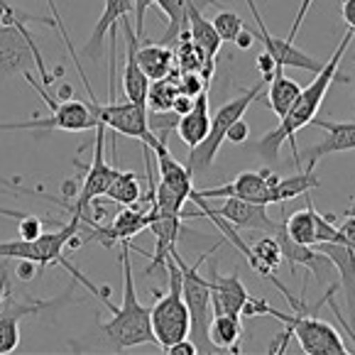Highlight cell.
Returning <instances> with one entry per match:
<instances>
[{
    "mask_svg": "<svg viewBox=\"0 0 355 355\" xmlns=\"http://www.w3.org/2000/svg\"><path fill=\"white\" fill-rule=\"evenodd\" d=\"M279 182V177L272 169H257V172H243L233 179V182L223 184V187L216 189H196L201 199H245V201H255V204H272V189Z\"/></svg>",
    "mask_w": 355,
    "mask_h": 355,
    "instance_id": "cell-12",
    "label": "cell"
},
{
    "mask_svg": "<svg viewBox=\"0 0 355 355\" xmlns=\"http://www.w3.org/2000/svg\"><path fill=\"white\" fill-rule=\"evenodd\" d=\"M302 94V86L294 81V78L284 76V69L277 67L270 78V91H267V101H270V108L275 110L279 121L289 113V108L294 105L297 96Z\"/></svg>",
    "mask_w": 355,
    "mask_h": 355,
    "instance_id": "cell-27",
    "label": "cell"
},
{
    "mask_svg": "<svg viewBox=\"0 0 355 355\" xmlns=\"http://www.w3.org/2000/svg\"><path fill=\"white\" fill-rule=\"evenodd\" d=\"M150 220H152V214L150 211H142V209H135V206H123L121 214H115V218L110 220L108 225H103L101 220H81V225H89V233L86 238L81 235V245L84 243H101L105 248H113L115 243H128L130 238H135L137 233H142L145 228H150ZM81 233V230H78Z\"/></svg>",
    "mask_w": 355,
    "mask_h": 355,
    "instance_id": "cell-11",
    "label": "cell"
},
{
    "mask_svg": "<svg viewBox=\"0 0 355 355\" xmlns=\"http://www.w3.org/2000/svg\"><path fill=\"white\" fill-rule=\"evenodd\" d=\"M206 3H216V0H206Z\"/></svg>",
    "mask_w": 355,
    "mask_h": 355,
    "instance_id": "cell-49",
    "label": "cell"
},
{
    "mask_svg": "<svg viewBox=\"0 0 355 355\" xmlns=\"http://www.w3.org/2000/svg\"><path fill=\"white\" fill-rule=\"evenodd\" d=\"M216 250H218V245L211 248L209 252H204L193 265H187L177 250L169 252L174 257V262H177V267L182 270V297L189 309V324H191L189 326V338L196 343L199 353H220L209 338V324L211 316H214V309H211V284L209 277L201 275V262Z\"/></svg>",
    "mask_w": 355,
    "mask_h": 355,
    "instance_id": "cell-5",
    "label": "cell"
},
{
    "mask_svg": "<svg viewBox=\"0 0 355 355\" xmlns=\"http://www.w3.org/2000/svg\"><path fill=\"white\" fill-rule=\"evenodd\" d=\"M211 130V113H209V89L201 91L193 101V108L189 113L179 115V123H177V135L184 145L196 147Z\"/></svg>",
    "mask_w": 355,
    "mask_h": 355,
    "instance_id": "cell-23",
    "label": "cell"
},
{
    "mask_svg": "<svg viewBox=\"0 0 355 355\" xmlns=\"http://www.w3.org/2000/svg\"><path fill=\"white\" fill-rule=\"evenodd\" d=\"M42 233H44L42 218H37V216H32V214H27L25 218H20V238L35 241V238H40Z\"/></svg>",
    "mask_w": 355,
    "mask_h": 355,
    "instance_id": "cell-36",
    "label": "cell"
},
{
    "mask_svg": "<svg viewBox=\"0 0 355 355\" xmlns=\"http://www.w3.org/2000/svg\"><path fill=\"white\" fill-rule=\"evenodd\" d=\"M132 8H135V3H132V0H105L103 12H101V17L96 20L94 30H91L89 42L84 44L86 57L94 59V62H101V59H103V40H105V35L110 32V27L118 25V22H121L125 15H130Z\"/></svg>",
    "mask_w": 355,
    "mask_h": 355,
    "instance_id": "cell-22",
    "label": "cell"
},
{
    "mask_svg": "<svg viewBox=\"0 0 355 355\" xmlns=\"http://www.w3.org/2000/svg\"><path fill=\"white\" fill-rule=\"evenodd\" d=\"M248 135H250V128H248L245 118H241V121H235L233 125L228 128V132H225V140L233 142V145H241V142L248 140Z\"/></svg>",
    "mask_w": 355,
    "mask_h": 355,
    "instance_id": "cell-39",
    "label": "cell"
},
{
    "mask_svg": "<svg viewBox=\"0 0 355 355\" xmlns=\"http://www.w3.org/2000/svg\"><path fill=\"white\" fill-rule=\"evenodd\" d=\"M27 81L37 89V94L42 96V101H47L52 113L49 115H35L32 121H20V123H6L0 121V130H37V132H49V130H67V132H84V130H96L98 121H96L94 110L89 103L81 101H54L52 96L44 94V89L37 84L32 73H25Z\"/></svg>",
    "mask_w": 355,
    "mask_h": 355,
    "instance_id": "cell-8",
    "label": "cell"
},
{
    "mask_svg": "<svg viewBox=\"0 0 355 355\" xmlns=\"http://www.w3.org/2000/svg\"><path fill=\"white\" fill-rule=\"evenodd\" d=\"M257 69H260V73L262 76L267 78V81H270L272 78V73H275V69H277V64H275V59L270 57V54H260V57H257Z\"/></svg>",
    "mask_w": 355,
    "mask_h": 355,
    "instance_id": "cell-43",
    "label": "cell"
},
{
    "mask_svg": "<svg viewBox=\"0 0 355 355\" xmlns=\"http://www.w3.org/2000/svg\"><path fill=\"white\" fill-rule=\"evenodd\" d=\"M311 123L316 128H321V130H326V137L319 145L306 147L304 155H299V157H306V169L316 167L321 157H329L334 152L355 150V123H334V121H319V118H313Z\"/></svg>",
    "mask_w": 355,
    "mask_h": 355,
    "instance_id": "cell-20",
    "label": "cell"
},
{
    "mask_svg": "<svg viewBox=\"0 0 355 355\" xmlns=\"http://www.w3.org/2000/svg\"><path fill=\"white\" fill-rule=\"evenodd\" d=\"M321 182L319 177L313 174V169H304V172L294 174V177L279 179L272 189V204H284L289 199H299V196H306L309 191L319 189Z\"/></svg>",
    "mask_w": 355,
    "mask_h": 355,
    "instance_id": "cell-28",
    "label": "cell"
},
{
    "mask_svg": "<svg viewBox=\"0 0 355 355\" xmlns=\"http://www.w3.org/2000/svg\"><path fill=\"white\" fill-rule=\"evenodd\" d=\"M211 22H214L216 32H218V37L223 40V42H235V37L241 35L243 27H245L241 20V15L233 10H220Z\"/></svg>",
    "mask_w": 355,
    "mask_h": 355,
    "instance_id": "cell-34",
    "label": "cell"
},
{
    "mask_svg": "<svg viewBox=\"0 0 355 355\" xmlns=\"http://www.w3.org/2000/svg\"><path fill=\"white\" fill-rule=\"evenodd\" d=\"M284 230L292 241L304 243V245H313L316 243V223H313V201L306 196V209L294 211L292 216H287L284 220Z\"/></svg>",
    "mask_w": 355,
    "mask_h": 355,
    "instance_id": "cell-32",
    "label": "cell"
},
{
    "mask_svg": "<svg viewBox=\"0 0 355 355\" xmlns=\"http://www.w3.org/2000/svg\"><path fill=\"white\" fill-rule=\"evenodd\" d=\"M252 42H255V35H252V32H248L245 27H243L241 35L235 37V44H238L241 49H250V47H252Z\"/></svg>",
    "mask_w": 355,
    "mask_h": 355,
    "instance_id": "cell-46",
    "label": "cell"
},
{
    "mask_svg": "<svg viewBox=\"0 0 355 355\" xmlns=\"http://www.w3.org/2000/svg\"><path fill=\"white\" fill-rule=\"evenodd\" d=\"M248 262H250L252 270H255L257 275H262V277H267V279L275 277L272 272L277 270L279 262H282V250H279L277 238H275V235H272V238H260V241L250 248Z\"/></svg>",
    "mask_w": 355,
    "mask_h": 355,
    "instance_id": "cell-29",
    "label": "cell"
},
{
    "mask_svg": "<svg viewBox=\"0 0 355 355\" xmlns=\"http://www.w3.org/2000/svg\"><path fill=\"white\" fill-rule=\"evenodd\" d=\"M177 84H179V94H187L191 98H196L201 91L209 89V84H206L199 71H179Z\"/></svg>",
    "mask_w": 355,
    "mask_h": 355,
    "instance_id": "cell-35",
    "label": "cell"
},
{
    "mask_svg": "<svg viewBox=\"0 0 355 355\" xmlns=\"http://www.w3.org/2000/svg\"><path fill=\"white\" fill-rule=\"evenodd\" d=\"M91 110H94L96 121L103 128H110L113 132H121V135L135 137L142 145L155 147L157 135L150 130L147 125V108L145 105H137L132 101H123V103H115V101H108V103H101L98 98L89 101Z\"/></svg>",
    "mask_w": 355,
    "mask_h": 355,
    "instance_id": "cell-9",
    "label": "cell"
},
{
    "mask_svg": "<svg viewBox=\"0 0 355 355\" xmlns=\"http://www.w3.org/2000/svg\"><path fill=\"white\" fill-rule=\"evenodd\" d=\"M267 84H270V81L262 76L260 81L252 86V89H248L245 94H241L238 98L228 101V103L220 105V108L216 110V115H211L209 135H206L196 147H191V150H189V157H187L189 172H191V174H204L206 169L214 164L220 145L225 142V132H228V128L233 125L235 121H241L243 115H245V110L250 108L252 101H257V96L265 91Z\"/></svg>",
    "mask_w": 355,
    "mask_h": 355,
    "instance_id": "cell-7",
    "label": "cell"
},
{
    "mask_svg": "<svg viewBox=\"0 0 355 355\" xmlns=\"http://www.w3.org/2000/svg\"><path fill=\"white\" fill-rule=\"evenodd\" d=\"M164 353L167 355H196L199 350H196V343H193L191 338H182V340H177V343L169 345Z\"/></svg>",
    "mask_w": 355,
    "mask_h": 355,
    "instance_id": "cell-41",
    "label": "cell"
},
{
    "mask_svg": "<svg viewBox=\"0 0 355 355\" xmlns=\"http://www.w3.org/2000/svg\"><path fill=\"white\" fill-rule=\"evenodd\" d=\"M123 35H125V69H123V91L125 98L132 101L137 105L147 108V89H150V78L145 76V71L137 64V47H140V37L135 35L130 15H125L121 20Z\"/></svg>",
    "mask_w": 355,
    "mask_h": 355,
    "instance_id": "cell-18",
    "label": "cell"
},
{
    "mask_svg": "<svg viewBox=\"0 0 355 355\" xmlns=\"http://www.w3.org/2000/svg\"><path fill=\"white\" fill-rule=\"evenodd\" d=\"M0 216H6V218H15V220H20V218H25V211H15V209H3L0 206Z\"/></svg>",
    "mask_w": 355,
    "mask_h": 355,
    "instance_id": "cell-48",
    "label": "cell"
},
{
    "mask_svg": "<svg viewBox=\"0 0 355 355\" xmlns=\"http://www.w3.org/2000/svg\"><path fill=\"white\" fill-rule=\"evenodd\" d=\"M150 214H152V220H150V230L155 233V252L150 255V265H147L145 275H152L157 267H164L167 262V255L172 250H177V243L184 233V216H174V214H162V211H157L155 206L150 204Z\"/></svg>",
    "mask_w": 355,
    "mask_h": 355,
    "instance_id": "cell-19",
    "label": "cell"
},
{
    "mask_svg": "<svg viewBox=\"0 0 355 355\" xmlns=\"http://www.w3.org/2000/svg\"><path fill=\"white\" fill-rule=\"evenodd\" d=\"M164 270L169 275V289L157 294L155 306L150 309L152 334L157 338V345L167 350L172 343L182 338H189V309L182 297V270L177 267L172 255H167Z\"/></svg>",
    "mask_w": 355,
    "mask_h": 355,
    "instance_id": "cell-6",
    "label": "cell"
},
{
    "mask_svg": "<svg viewBox=\"0 0 355 355\" xmlns=\"http://www.w3.org/2000/svg\"><path fill=\"white\" fill-rule=\"evenodd\" d=\"M243 316H272L287 324V334L297 338L302 353L306 355H345L348 348L340 340V334L326 321L309 316V311H294L284 313L279 309L270 306L265 299L250 297L243 306Z\"/></svg>",
    "mask_w": 355,
    "mask_h": 355,
    "instance_id": "cell-3",
    "label": "cell"
},
{
    "mask_svg": "<svg viewBox=\"0 0 355 355\" xmlns=\"http://www.w3.org/2000/svg\"><path fill=\"white\" fill-rule=\"evenodd\" d=\"M179 69H174L169 76L150 81V89H147V108L150 113H162V110H172V103L179 94Z\"/></svg>",
    "mask_w": 355,
    "mask_h": 355,
    "instance_id": "cell-31",
    "label": "cell"
},
{
    "mask_svg": "<svg viewBox=\"0 0 355 355\" xmlns=\"http://www.w3.org/2000/svg\"><path fill=\"white\" fill-rule=\"evenodd\" d=\"M311 3L313 0H302V6H299V10H297V17H294V25L287 35V42L294 44V40H297V35H299V27H302V22H304V17H306L309 8H311Z\"/></svg>",
    "mask_w": 355,
    "mask_h": 355,
    "instance_id": "cell-40",
    "label": "cell"
},
{
    "mask_svg": "<svg viewBox=\"0 0 355 355\" xmlns=\"http://www.w3.org/2000/svg\"><path fill=\"white\" fill-rule=\"evenodd\" d=\"M275 238H277L279 250H282V260H287L289 265H292V270L297 265H302L316 277V282H321V284L338 282V270H336V265L331 262V257L326 255V252L316 250L313 245H304V243L292 241L282 223H279Z\"/></svg>",
    "mask_w": 355,
    "mask_h": 355,
    "instance_id": "cell-13",
    "label": "cell"
},
{
    "mask_svg": "<svg viewBox=\"0 0 355 355\" xmlns=\"http://www.w3.org/2000/svg\"><path fill=\"white\" fill-rule=\"evenodd\" d=\"M155 6L167 15V32H164V37H162V44L172 47V44H177L179 35L187 30L184 0H155Z\"/></svg>",
    "mask_w": 355,
    "mask_h": 355,
    "instance_id": "cell-33",
    "label": "cell"
},
{
    "mask_svg": "<svg viewBox=\"0 0 355 355\" xmlns=\"http://www.w3.org/2000/svg\"><path fill=\"white\" fill-rule=\"evenodd\" d=\"M135 3V8H132V15H135V35L145 37V15L147 10H150L152 6H155V0H132Z\"/></svg>",
    "mask_w": 355,
    "mask_h": 355,
    "instance_id": "cell-38",
    "label": "cell"
},
{
    "mask_svg": "<svg viewBox=\"0 0 355 355\" xmlns=\"http://www.w3.org/2000/svg\"><path fill=\"white\" fill-rule=\"evenodd\" d=\"M241 336H243L241 316H228V313H214L211 316L209 338L218 350L241 353Z\"/></svg>",
    "mask_w": 355,
    "mask_h": 355,
    "instance_id": "cell-26",
    "label": "cell"
},
{
    "mask_svg": "<svg viewBox=\"0 0 355 355\" xmlns=\"http://www.w3.org/2000/svg\"><path fill=\"white\" fill-rule=\"evenodd\" d=\"M8 260L0 265V302H3V294H6V287H8Z\"/></svg>",
    "mask_w": 355,
    "mask_h": 355,
    "instance_id": "cell-47",
    "label": "cell"
},
{
    "mask_svg": "<svg viewBox=\"0 0 355 355\" xmlns=\"http://www.w3.org/2000/svg\"><path fill=\"white\" fill-rule=\"evenodd\" d=\"M121 265H123V282H125V287H123V304L115 306L110 299H103L105 306L113 311V319L101 324V334L108 338L113 350L157 343L155 334H152L150 309L137 302L135 275H132V262H130V243H123Z\"/></svg>",
    "mask_w": 355,
    "mask_h": 355,
    "instance_id": "cell-2",
    "label": "cell"
},
{
    "mask_svg": "<svg viewBox=\"0 0 355 355\" xmlns=\"http://www.w3.org/2000/svg\"><path fill=\"white\" fill-rule=\"evenodd\" d=\"M64 299H54V302H30L22 304L12 297L10 282L3 294V302H0V355L12 353V350L20 345V319L27 313H40L49 306H59Z\"/></svg>",
    "mask_w": 355,
    "mask_h": 355,
    "instance_id": "cell-15",
    "label": "cell"
},
{
    "mask_svg": "<svg viewBox=\"0 0 355 355\" xmlns=\"http://www.w3.org/2000/svg\"><path fill=\"white\" fill-rule=\"evenodd\" d=\"M316 250L326 252L331 262L338 270V279L345 289V299H348V309H355V252L345 248L343 243H316Z\"/></svg>",
    "mask_w": 355,
    "mask_h": 355,
    "instance_id": "cell-24",
    "label": "cell"
},
{
    "mask_svg": "<svg viewBox=\"0 0 355 355\" xmlns=\"http://www.w3.org/2000/svg\"><path fill=\"white\" fill-rule=\"evenodd\" d=\"M37 267L40 265L32 260H17V277H20L22 282H30V279H35Z\"/></svg>",
    "mask_w": 355,
    "mask_h": 355,
    "instance_id": "cell-42",
    "label": "cell"
},
{
    "mask_svg": "<svg viewBox=\"0 0 355 355\" xmlns=\"http://www.w3.org/2000/svg\"><path fill=\"white\" fill-rule=\"evenodd\" d=\"M105 128L96 125V142H94V159H91V164L86 167V177H84V187H81V191L76 193V201L73 204H67V201H62V206L69 211L71 216H78L81 220H89V209H91V201L98 199V196H103L105 189H108L110 179H113L115 169L110 167L108 162H105V152H103V145H105Z\"/></svg>",
    "mask_w": 355,
    "mask_h": 355,
    "instance_id": "cell-10",
    "label": "cell"
},
{
    "mask_svg": "<svg viewBox=\"0 0 355 355\" xmlns=\"http://www.w3.org/2000/svg\"><path fill=\"white\" fill-rule=\"evenodd\" d=\"M353 35L355 32L348 27V32L340 37V42H338V47H336L334 57L326 59V64L321 67V71L313 73V81L306 86V89H302V94L297 96L294 105L289 108V113L284 115L282 121H279V125L275 128V130L265 132V137H260V142L255 145V150L260 152L265 159H277L282 142H289V145H292V152H294V164L302 169V157H299L294 135H297L302 128L311 125V121L316 118V113H319L321 103H324L326 94H329L331 84H334L336 78H343V81L348 78V76H340L338 73V64H340V59H343L350 40H353Z\"/></svg>",
    "mask_w": 355,
    "mask_h": 355,
    "instance_id": "cell-1",
    "label": "cell"
},
{
    "mask_svg": "<svg viewBox=\"0 0 355 355\" xmlns=\"http://www.w3.org/2000/svg\"><path fill=\"white\" fill-rule=\"evenodd\" d=\"M44 22V25H54V20L47 17H32L22 15L15 22H3L0 25V76H15V73H32V69L40 71L44 86H52L54 78L62 76L64 69H57L54 73L47 71L42 62V52L37 47V42L32 40V35L27 32L25 22Z\"/></svg>",
    "mask_w": 355,
    "mask_h": 355,
    "instance_id": "cell-4",
    "label": "cell"
},
{
    "mask_svg": "<svg viewBox=\"0 0 355 355\" xmlns=\"http://www.w3.org/2000/svg\"><path fill=\"white\" fill-rule=\"evenodd\" d=\"M340 12H343V20L348 22V27L355 32V0H343Z\"/></svg>",
    "mask_w": 355,
    "mask_h": 355,
    "instance_id": "cell-45",
    "label": "cell"
},
{
    "mask_svg": "<svg viewBox=\"0 0 355 355\" xmlns=\"http://www.w3.org/2000/svg\"><path fill=\"white\" fill-rule=\"evenodd\" d=\"M209 284H211V309L214 313H228V316H243V306L250 299L245 284H243L238 270L233 275H218L216 262L209 267Z\"/></svg>",
    "mask_w": 355,
    "mask_h": 355,
    "instance_id": "cell-16",
    "label": "cell"
},
{
    "mask_svg": "<svg viewBox=\"0 0 355 355\" xmlns=\"http://www.w3.org/2000/svg\"><path fill=\"white\" fill-rule=\"evenodd\" d=\"M193 101L196 98H191V96H187V94H177V98H174V103H172V110L177 115L189 113V110L193 108Z\"/></svg>",
    "mask_w": 355,
    "mask_h": 355,
    "instance_id": "cell-44",
    "label": "cell"
},
{
    "mask_svg": "<svg viewBox=\"0 0 355 355\" xmlns=\"http://www.w3.org/2000/svg\"><path fill=\"white\" fill-rule=\"evenodd\" d=\"M152 155L157 157V169H159V182L174 193H179L182 199H189V193L193 191V174L189 172L187 164H182L177 157H172L169 147L164 142H157L150 147Z\"/></svg>",
    "mask_w": 355,
    "mask_h": 355,
    "instance_id": "cell-21",
    "label": "cell"
},
{
    "mask_svg": "<svg viewBox=\"0 0 355 355\" xmlns=\"http://www.w3.org/2000/svg\"><path fill=\"white\" fill-rule=\"evenodd\" d=\"M248 8H250V15L252 20H255V40H260L262 44H265V52L270 54L272 59H275V64L277 67H294V69H304V71H321V67H324L326 62H321V59L311 57V54L302 52L299 47H294L292 42H287V40H277V37H272L270 30H267L265 20L260 17V10H257L255 0H245Z\"/></svg>",
    "mask_w": 355,
    "mask_h": 355,
    "instance_id": "cell-14",
    "label": "cell"
},
{
    "mask_svg": "<svg viewBox=\"0 0 355 355\" xmlns=\"http://www.w3.org/2000/svg\"><path fill=\"white\" fill-rule=\"evenodd\" d=\"M336 243H343L345 248L355 252V214H348V218L338 225V241Z\"/></svg>",
    "mask_w": 355,
    "mask_h": 355,
    "instance_id": "cell-37",
    "label": "cell"
},
{
    "mask_svg": "<svg viewBox=\"0 0 355 355\" xmlns=\"http://www.w3.org/2000/svg\"><path fill=\"white\" fill-rule=\"evenodd\" d=\"M214 211L223 220H228L235 230H260V233L275 235L279 228L277 220H272L270 214H267V206L255 204V201L228 196V199L223 201V206H220V209H214Z\"/></svg>",
    "mask_w": 355,
    "mask_h": 355,
    "instance_id": "cell-17",
    "label": "cell"
},
{
    "mask_svg": "<svg viewBox=\"0 0 355 355\" xmlns=\"http://www.w3.org/2000/svg\"><path fill=\"white\" fill-rule=\"evenodd\" d=\"M137 64L145 71V76L150 81H157V78H164L174 71V49L167 47V44H140L137 47Z\"/></svg>",
    "mask_w": 355,
    "mask_h": 355,
    "instance_id": "cell-25",
    "label": "cell"
},
{
    "mask_svg": "<svg viewBox=\"0 0 355 355\" xmlns=\"http://www.w3.org/2000/svg\"><path fill=\"white\" fill-rule=\"evenodd\" d=\"M103 196H108L110 201H115V204H121V206H137V201L142 199V189H140V182H137V174L118 172V169H115L113 179H110Z\"/></svg>",
    "mask_w": 355,
    "mask_h": 355,
    "instance_id": "cell-30",
    "label": "cell"
}]
</instances>
